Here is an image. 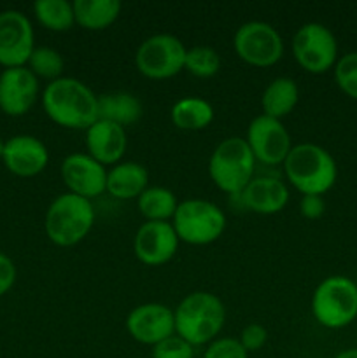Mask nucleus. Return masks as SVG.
<instances>
[{"instance_id":"obj_30","label":"nucleus","mask_w":357,"mask_h":358,"mask_svg":"<svg viewBox=\"0 0 357 358\" xmlns=\"http://www.w3.org/2000/svg\"><path fill=\"white\" fill-rule=\"evenodd\" d=\"M153 358H195V346L189 345L181 336L174 334L153 346Z\"/></svg>"},{"instance_id":"obj_22","label":"nucleus","mask_w":357,"mask_h":358,"mask_svg":"<svg viewBox=\"0 0 357 358\" xmlns=\"http://www.w3.org/2000/svg\"><path fill=\"white\" fill-rule=\"evenodd\" d=\"M298 100H300V87L296 80L290 77H276L268 83L261 94L262 114L282 121V117L294 110Z\"/></svg>"},{"instance_id":"obj_36","label":"nucleus","mask_w":357,"mask_h":358,"mask_svg":"<svg viewBox=\"0 0 357 358\" xmlns=\"http://www.w3.org/2000/svg\"><path fill=\"white\" fill-rule=\"evenodd\" d=\"M4 145H6V142L0 138V159H2V156H4Z\"/></svg>"},{"instance_id":"obj_13","label":"nucleus","mask_w":357,"mask_h":358,"mask_svg":"<svg viewBox=\"0 0 357 358\" xmlns=\"http://www.w3.org/2000/svg\"><path fill=\"white\" fill-rule=\"evenodd\" d=\"M107 170L108 168L94 161L86 152H72L62 161L59 175L66 192L93 201L105 192Z\"/></svg>"},{"instance_id":"obj_10","label":"nucleus","mask_w":357,"mask_h":358,"mask_svg":"<svg viewBox=\"0 0 357 358\" xmlns=\"http://www.w3.org/2000/svg\"><path fill=\"white\" fill-rule=\"evenodd\" d=\"M293 56L298 65L310 73H326L338 62L335 34L322 23H304L293 37Z\"/></svg>"},{"instance_id":"obj_21","label":"nucleus","mask_w":357,"mask_h":358,"mask_svg":"<svg viewBox=\"0 0 357 358\" xmlns=\"http://www.w3.org/2000/svg\"><path fill=\"white\" fill-rule=\"evenodd\" d=\"M142 114V101L128 91H112L98 96V119L114 122L126 129V126L139 122Z\"/></svg>"},{"instance_id":"obj_9","label":"nucleus","mask_w":357,"mask_h":358,"mask_svg":"<svg viewBox=\"0 0 357 358\" xmlns=\"http://www.w3.org/2000/svg\"><path fill=\"white\" fill-rule=\"evenodd\" d=\"M186 51L188 48L184 45V42L175 35H150L136 48V70L147 79H172L184 70Z\"/></svg>"},{"instance_id":"obj_12","label":"nucleus","mask_w":357,"mask_h":358,"mask_svg":"<svg viewBox=\"0 0 357 358\" xmlns=\"http://www.w3.org/2000/svg\"><path fill=\"white\" fill-rule=\"evenodd\" d=\"M35 49V35L28 16L21 10L0 13V65L6 69L27 66Z\"/></svg>"},{"instance_id":"obj_17","label":"nucleus","mask_w":357,"mask_h":358,"mask_svg":"<svg viewBox=\"0 0 357 358\" xmlns=\"http://www.w3.org/2000/svg\"><path fill=\"white\" fill-rule=\"evenodd\" d=\"M4 164L16 177L30 178L42 173L49 163V150L34 135H16L4 145Z\"/></svg>"},{"instance_id":"obj_25","label":"nucleus","mask_w":357,"mask_h":358,"mask_svg":"<svg viewBox=\"0 0 357 358\" xmlns=\"http://www.w3.org/2000/svg\"><path fill=\"white\" fill-rule=\"evenodd\" d=\"M140 213L149 222H172L178 201L174 191L161 185H149L136 199Z\"/></svg>"},{"instance_id":"obj_14","label":"nucleus","mask_w":357,"mask_h":358,"mask_svg":"<svg viewBox=\"0 0 357 358\" xmlns=\"http://www.w3.org/2000/svg\"><path fill=\"white\" fill-rule=\"evenodd\" d=\"M126 331L136 343L153 348L175 334L174 310L161 303L139 304L126 317Z\"/></svg>"},{"instance_id":"obj_23","label":"nucleus","mask_w":357,"mask_h":358,"mask_svg":"<svg viewBox=\"0 0 357 358\" xmlns=\"http://www.w3.org/2000/svg\"><path fill=\"white\" fill-rule=\"evenodd\" d=\"M119 0H76L74 16L76 24L90 31H100L112 27L121 14Z\"/></svg>"},{"instance_id":"obj_16","label":"nucleus","mask_w":357,"mask_h":358,"mask_svg":"<svg viewBox=\"0 0 357 358\" xmlns=\"http://www.w3.org/2000/svg\"><path fill=\"white\" fill-rule=\"evenodd\" d=\"M38 79L28 66L6 69L0 73V110L10 117L28 114L37 101Z\"/></svg>"},{"instance_id":"obj_31","label":"nucleus","mask_w":357,"mask_h":358,"mask_svg":"<svg viewBox=\"0 0 357 358\" xmlns=\"http://www.w3.org/2000/svg\"><path fill=\"white\" fill-rule=\"evenodd\" d=\"M203 358H248L240 341L234 338H217L206 346Z\"/></svg>"},{"instance_id":"obj_18","label":"nucleus","mask_w":357,"mask_h":358,"mask_svg":"<svg viewBox=\"0 0 357 358\" xmlns=\"http://www.w3.org/2000/svg\"><path fill=\"white\" fill-rule=\"evenodd\" d=\"M86 140V154L104 164L105 168H111L114 164L121 163L126 149H128V136L126 129L114 122L98 119L90 128L84 131Z\"/></svg>"},{"instance_id":"obj_19","label":"nucleus","mask_w":357,"mask_h":358,"mask_svg":"<svg viewBox=\"0 0 357 358\" xmlns=\"http://www.w3.org/2000/svg\"><path fill=\"white\" fill-rule=\"evenodd\" d=\"M238 198L248 212L258 215H275L289 203V187L280 178L259 175L248 182Z\"/></svg>"},{"instance_id":"obj_28","label":"nucleus","mask_w":357,"mask_h":358,"mask_svg":"<svg viewBox=\"0 0 357 358\" xmlns=\"http://www.w3.org/2000/svg\"><path fill=\"white\" fill-rule=\"evenodd\" d=\"M223 66L219 52L209 45H195L186 51L184 70L198 79H210L217 76Z\"/></svg>"},{"instance_id":"obj_2","label":"nucleus","mask_w":357,"mask_h":358,"mask_svg":"<svg viewBox=\"0 0 357 358\" xmlns=\"http://www.w3.org/2000/svg\"><path fill=\"white\" fill-rule=\"evenodd\" d=\"M282 170L286 180L301 192V196L326 194L338 178V166L331 152L312 142L293 145Z\"/></svg>"},{"instance_id":"obj_1","label":"nucleus","mask_w":357,"mask_h":358,"mask_svg":"<svg viewBox=\"0 0 357 358\" xmlns=\"http://www.w3.org/2000/svg\"><path fill=\"white\" fill-rule=\"evenodd\" d=\"M42 108L55 124L86 131L98 121V96L76 77H59L42 91Z\"/></svg>"},{"instance_id":"obj_7","label":"nucleus","mask_w":357,"mask_h":358,"mask_svg":"<svg viewBox=\"0 0 357 358\" xmlns=\"http://www.w3.org/2000/svg\"><path fill=\"white\" fill-rule=\"evenodd\" d=\"M226 215L220 206L200 198L178 201L172 219V226L178 240L195 247H203L219 240L226 229Z\"/></svg>"},{"instance_id":"obj_27","label":"nucleus","mask_w":357,"mask_h":358,"mask_svg":"<svg viewBox=\"0 0 357 358\" xmlns=\"http://www.w3.org/2000/svg\"><path fill=\"white\" fill-rule=\"evenodd\" d=\"M27 66L37 79H46L52 83V80L63 77L65 59H63L62 52L56 51V49L48 48V45H38L31 52Z\"/></svg>"},{"instance_id":"obj_24","label":"nucleus","mask_w":357,"mask_h":358,"mask_svg":"<svg viewBox=\"0 0 357 358\" xmlns=\"http://www.w3.org/2000/svg\"><path fill=\"white\" fill-rule=\"evenodd\" d=\"M172 124L182 131H200L212 124L214 107L202 96H184L170 110Z\"/></svg>"},{"instance_id":"obj_5","label":"nucleus","mask_w":357,"mask_h":358,"mask_svg":"<svg viewBox=\"0 0 357 358\" xmlns=\"http://www.w3.org/2000/svg\"><path fill=\"white\" fill-rule=\"evenodd\" d=\"M209 175L224 194L240 196L255 177V157L241 136H230L216 145L209 159Z\"/></svg>"},{"instance_id":"obj_32","label":"nucleus","mask_w":357,"mask_h":358,"mask_svg":"<svg viewBox=\"0 0 357 358\" xmlns=\"http://www.w3.org/2000/svg\"><path fill=\"white\" fill-rule=\"evenodd\" d=\"M238 341L247 353L258 352L268 341V331L261 324H248L241 329Z\"/></svg>"},{"instance_id":"obj_20","label":"nucleus","mask_w":357,"mask_h":358,"mask_svg":"<svg viewBox=\"0 0 357 358\" xmlns=\"http://www.w3.org/2000/svg\"><path fill=\"white\" fill-rule=\"evenodd\" d=\"M149 187V171L144 164L135 161H121L107 170V185L105 192L121 201L139 199Z\"/></svg>"},{"instance_id":"obj_34","label":"nucleus","mask_w":357,"mask_h":358,"mask_svg":"<svg viewBox=\"0 0 357 358\" xmlns=\"http://www.w3.org/2000/svg\"><path fill=\"white\" fill-rule=\"evenodd\" d=\"M16 275L18 273L14 262L6 254L0 252V297L6 296L13 289L14 282H16Z\"/></svg>"},{"instance_id":"obj_8","label":"nucleus","mask_w":357,"mask_h":358,"mask_svg":"<svg viewBox=\"0 0 357 358\" xmlns=\"http://www.w3.org/2000/svg\"><path fill=\"white\" fill-rule=\"evenodd\" d=\"M233 49L247 65L266 69L282 59L286 45L282 35L273 24L266 21H247L234 31Z\"/></svg>"},{"instance_id":"obj_3","label":"nucleus","mask_w":357,"mask_h":358,"mask_svg":"<svg viewBox=\"0 0 357 358\" xmlns=\"http://www.w3.org/2000/svg\"><path fill=\"white\" fill-rule=\"evenodd\" d=\"M175 334L192 346L210 345L219 338L226 322V308L212 292L188 294L174 310Z\"/></svg>"},{"instance_id":"obj_35","label":"nucleus","mask_w":357,"mask_h":358,"mask_svg":"<svg viewBox=\"0 0 357 358\" xmlns=\"http://www.w3.org/2000/svg\"><path fill=\"white\" fill-rule=\"evenodd\" d=\"M335 358H357V348L343 350V352L338 353Z\"/></svg>"},{"instance_id":"obj_33","label":"nucleus","mask_w":357,"mask_h":358,"mask_svg":"<svg viewBox=\"0 0 357 358\" xmlns=\"http://www.w3.org/2000/svg\"><path fill=\"white\" fill-rule=\"evenodd\" d=\"M326 201L322 196H301L300 199V213L301 217L308 220H317L324 215Z\"/></svg>"},{"instance_id":"obj_11","label":"nucleus","mask_w":357,"mask_h":358,"mask_svg":"<svg viewBox=\"0 0 357 358\" xmlns=\"http://www.w3.org/2000/svg\"><path fill=\"white\" fill-rule=\"evenodd\" d=\"M245 142L251 147L255 163L265 166L284 164L287 154L293 149V140L282 121L265 114L252 119L247 128Z\"/></svg>"},{"instance_id":"obj_4","label":"nucleus","mask_w":357,"mask_h":358,"mask_svg":"<svg viewBox=\"0 0 357 358\" xmlns=\"http://www.w3.org/2000/svg\"><path fill=\"white\" fill-rule=\"evenodd\" d=\"M94 219L93 201L72 192H63L48 206L44 217L46 236L56 247H74L91 233Z\"/></svg>"},{"instance_id":"obj_29","label":"nucleus","mask_w":357,"mask_h":358,"mask_svg":"<svg viewBox=\"0 0 357 358\" xmlns=\"http://www.w3.org/2000/svg\"><path fill=\"white\" fill-rule=\"evenodd\" d=\"M335 80L346 96L357 100V51L346 52L335 65Z\"/></svg>"},{"instance_id":"obj_15","label":"nucleus","mask_w":357,"mask_h":358,"mask_svg":"<svg viewBox=\"0 0 357 358\" xmlns=\"http://www.w3.org/2000/svg\"><path fill=\"white\" fill-rule=\"evenodd\" d=\"M177 233L172 222H146L136 229L133 238V254L146 266H164L178 250Z\"/></svg>"},{"instance_id":"obj_6","label":"nucleus","mask_w":357,"mask_h":358,"mask_svg":"<svg viewBox=\"0 0 357 358\" xmlns=\"http://www.w3.org/2000/svg\"><path fill=\"white\" fill-rule=\"evenodd\" d=\"M310 308L322 327H346L357 318V285L349 276H328L315 287Z\"/></svg>"},{"instance_id":"obj_26","label":"nucleus","mask_w":357,"mask_h":358,"mask_svg":"<svg viewBox=\"0 0 357 358\" xmlns=\"http://www.w3.org/2000/svg\"><path fill=\"white\" fill-rule=\"evenodd\" d=\"M34 14L38 23L51 31H66L76 24L74 2L66 0H37Z\"/></svg>"}]
</instances>
